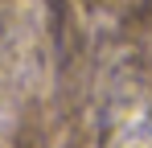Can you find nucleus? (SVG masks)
Listing matches in <instances>:
<instances>
[{"mask_svg":"<svg viewBox=\"0 0 152 148\" xmlns=\"http://www.w3.org/2000/svg\"><path fill=\"white\" fill-rule=\"evenodd\" d=\"M103 148H152V78L127 70L103 107Z\"/></svg>","mask_w":152,"mask_h":148,"instance_id":"f257e3e1","label":"nucleus"}]
</instances>
